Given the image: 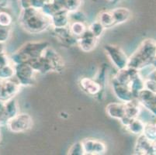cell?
<instances>
[{
	"label": "cell",
	"instance_id": "4dcf8cb0",
	"mask_svg": "<svg viewBox=\"0 0 156 155\" xmlns=\"http://www.w3.org/2000/svg\"><path fill=\"white\" fill-rule=\"evenodd\" d=\"M144 79H149L156 81V67L155 68L153 67V69L151 70V72H149V74H148Z\"/></svg>",
	"mask_w": 156,
	"mask_h": 155
},
{
	"label": "cell",
	"instance_id": "ac0fdd59",
	"mask_svg": "<svg viewBox=\"0 0 156 155\" xmlns=\"http://www.w3.org/2000/svg\"><path fill=\"white\" fill-rule=\"evenodd\" d=\"M144 125H145V123L137 117L127 122V123L124 125V126H125L126 129H127L130 133L139 136V135H141L143 133Z\"/></svg>",
	"mask_w": 156,
	"mask_h": 155
},
{
	"label": "cell",
	"instance_id": "5bb4252c",
	"mask_svg": "<svg viewBox=\"0 0 156 155\" xmlns=\"http://www.w3.org/2000/svg\"><path fill=\"white\" fill-rule=\"evenodd\" d=\"M79 85L83 92L92 96H99L101 94L103 86L95 79L83 78L79 82Z\"/></svg>",
	"mask_w": 156,
	"mask_h": 155
},
{
	"label": "cell",
	"instance_id": "9a60e30c",
	"mask_svg": "<svg viewBox=\"0 0 156 155\" xmlns=\"http://www.w3.org/2000/svg\"><path fill=\"white\" fill-rule=\"evenodd\" d=\"M98 43V38L93 36L87 30L83 36L78 38L77 45L84 52H90L96 48Z\"/></svg>",
	"mask_w": 156,
	"mask_h": 155
},
{
	"label": "cell",
	"instance_id": "e0dca14e",
	"mask_svg": "<svg viewBox=\"0 0 156 155\" xmlns=\"http://www.w3.org/2000/svg\"><path fill=\"white\" fill-rule=\"evenodd\" d=\"M106 112L110 117L120 121L125 117V103L111 102L106 106Z\"/></svg>",
	"mask_w": 156,
	"mask_h": 155
},
{
	"label": "cell",
	"instance_id": "4fadbf2b",
	"mask_svg": "<svg viewBox=\"0 0 156 155\" xmlns=\"http://www.w3.org/2000/svg\"><path fill=\"white\" fill-rule=\"evenodd\" d=\"M134 153L141 155H154L153 141L148 140L143 133L139 135L134 146Z\"/></svg>",
	"mask_w": 156,
	"mask_h": 155
},
{
	"label": "cell",
	"instance_id": "9c48e42d",
	"mask_svg": "<svg viewBox=\"0 0 156 155\" xmlns=\"http://www.w3.org/2000/svg\"><path fill=\"white\" fill-rule=\"evenodd\" d=\"M137 99L144 109L156 117V92L144 89L139 92Z\"/></svg>",
	"mask_w": 156,
	"mask_h": 155
},
{
	"label": "cell",
	"instance_id": "f546056e",
	"mask_svg": "<svg viewBox=\"0 0 156 155\" xmlns=\"http://www.w3.org/2000/svg\"><path fill=\"white\" fill-rule=\"evenodd\" d=\"M11 34L10 27L0 26V43H5L9 39Z\"/></svg>",
	"mask_w": 156,
	"mask_h": 155
},
{
	"label": "cell",
	"instance_id": "52a82bcc",
	"mask_svg": "<svg viewBox=\"0 0 156 155\" xmlns=\"http://www.w3.org/2000/svg\"><path fill=\"white\" fill-rule=\"evenodd\" d=\"M104 51L111 63L118 70L127 68L128 58L120 47L113 44H106L104 46Z\"/></svg>",
	"mask_w": 156,
	"mask_h": 155
},
{
	"label": "cell",
	"instance_id": "d4e9b609",
	"mask_svg": "<svg viewBox=\"0 0 156 155\" xmlns=\"http://www.w3.org/2000/svg\"><path fill=\"white\" fill-rule=\"evenodd\" d=\"M83 0H63V6L70 13L75 12L80 9Z\"/></svg>",
	"mask_w": 156,
	"mask_h": 155
},
{
	"label": "cell",
	"instance_id": "7a4b0ae2",
	"mask_svg": "<svg viewBox=\"0 0 156 155\" xmlns=\"http://www.w3.org/2000/svg\"><path fill=\"white\" fill-rule=\"evenodd\" d=\"M156 58V41L146 39L141 42L134 53L128 58L127 67L141 72L151 66Z\"/></svg>",
	"mask_w": 156,
	"mask_h": 155
},
{
	"label": "cell",
	"instance_id": "277c9868",
	"mask_svg": "<svg viewBox=\"0 0 156 155\" xmlns=\"http://www.w3.org/2000/svg\"><path fill=\"white\" fill-rule=\"evenodd\" d=\"M49 46L47 42H27L24 44L18 51L10 57L11 62L13 65L28 62L37 59L41 56L44 50Z\"/></svg>",
	"mask_w": 156,
	"mask_h": 155
},
{
	"label": "cell",
	"instance_id": "1f68e13d",
	"mask_svg": "<svg viewBox=\"0 0 156 155\" xmlns=\"http://www.w3.org/2000/svg\"><path fill=\"white\" fill-rule=\"evenodd\" d=\"M2 140V134H1V132H0V142Z\"/></svg>",
	"mask_w": 156,
	"mask_h": 155
},
{
	"label": "cell",
	"instance_id": "cb8c5ba5",
	"mask_svg": "<svg viewBox=\"0 0 156 155\" xmlns=\"http://www.w3.org/2000/svg\"><path fill=\"white\" fill-rule=\"evenodd\" d=\"M14 76H15V68L12 63L8 64L0 68V79H12Z\"/></svg>",
	"mask_w": 156,
	"mask_h": 155
},
{
	"label": "cell",
	"instance_id": "6da1fadb",
	"mask_svg": "<svg viewBox=\"0 0 156 155\" xmlns=\"http://www.w3.org/2000/svg\"><path fill=\"white\" fill-rule=\"evenodd\" d=\"M21 27L29 33H41L52 26L50 16L45 13L42 9H22L19 16Z\"/></svg>",
	"mask_w": 156,
	"mask_h": 155
},
{
	"label": "cell",
	"instance_id": "83f0119b",
	"mask_svg": "<svg viewBox=\"0 0 156 155\" xmlns=\"http://www.w3.org/2000/svg\"><path fill=\"white\" fill-rule=\"evenodd\" d=\"M3 44L4 43H0V68L8 64L12 63L11 62L10 58L7 55Z\"/></svg>",
	"mask_w": 156,
	"mask_h": 155
},
{
	"label": "cell",
	"instance_id": "d6a6232c",
	"mask_svg": "<svg viewBox=\"0 0 156 155\" xmlns=\"http://www.w3.org/2000/svg\"><path fill=\"white\" fill-rule=\"evenodd\" d=\"M1 126H2V123H1V122H0V127H1Z\"/></svg>",
	"mask_w": 156,
	"mask_h": 155
},
{
	"label": "cell",
	"instance_id": "ffe728a7",
	"mask_svg": "<svg viewBox=\"0 0 156 155\" xmlns=\"http://www.w3.org/2000/svg\"><path fill=\"white\" fill-rule=\"evenodd\" d=\"M97 20L100 21L106 29L111 28L116 26L111 11H106V12H101L98 16Z\"/></svg>",
	"mask_w": 156,
	"mask_h": 155
},
{
	"label": "cell",
	"instance_id": "3957f363",
	"mask_svg": "<svg viewBox=\"0 0 156 155\" xmlns=\"http://www.w3.org/2000/svg\"><path fill=\"white\" fill-rule=\"evenodd\" d=\"M37 73L47 74L49 72L60 73L64 71L65 62L62 57L55 49L48 46L41 56L28 62Z\"/></svg>",
	"mask_w": 156,
	"mask_h": 155
},
{
	"label": "cell",
	"instance_id": "603a6c76",
	"mask_svg": "<svg viewBox=\"0 0 156 155\" xmlns=\"http://www.w3.org/2000/svg\"><path fill=\"white\" fill-rule=\"evenodd\" d=\"M143 134L151 141L156 140V122L145 123Z\"/></svg>",
	"mask_w": 156,
	"mask_h": 155
},
{
	"label": "cell",
	"instance_id": "44dd1931",
	"mask_svg": "<svg viewBox=\"0 0 156 155\" xmlns=\"http://www.w3.org/2000/svg\"><path fill=\"white\" fill-rule=\"evenodd\" d=\"M51 0H19L21 9L33 8L42 9L47 3L50 2Z\"/></svg>",
	"mask_w": 156,
	"mask_h": 155
},
{
	"label": "cell",
	"instance_id": "7c38bea8",
	"mask_svg": "<svg viewBox=\"0 0 156 155\" xmlns=\"http://www.w3.org/2000/svg\"><path fill=\"white\" fill-rule=\"evenodd\" d=\"M124 103H125V117L120 120L124 126L131 119L139 117L143 108L137 99H132Z\"/></svg>",
	"mask_w": 156,
	"mask_h": 155
},
{
	"label": "cell",
	"instance_id": "836d02e7",
	"mask_svg": "<svg viewBox=\"0 0 156 155\" xmlns=\"http://www.w3.org/2000/svg\"><path fill=\"white\" fill-rule=\"evenodd\" d=\"M110 1H117V0H110Z\"/></svg>",
	"mask_w": 156,
	"mask_h": 155
},
{
	"label": "cell",
	"instance_id": "8992f818",
	"mask_svg": "<svg viewBox=\"0 0 156 155\" xmlns=\"http://www.w3.org/2000/svg\"><path fill=\"white\" fill-rule=\"evenodd\" d=\"M15 78L21 85L29 86L34 83L37 73L29 63H20L14 65Z\"/></svg>",
	"mask_w": 156,
	"mask_h": 155
},
{
	"label": "cell",
	"instance_id": "484cf974",
	"mask_svg": "<svg viewBox=\"0 0 156 155\" xmlns=\"http://www.w3.org/2000/svg\"><path fill=\"white\" fill-rule=\"evenodd\" d=\"M105 30H106V28L102 25L100 21L98 20H96L93 23L90 24V26L88 28V30L98 39L102 36V34L104 32Z\"/></svg>",
	"mask_w": 156,
	"mask_h": 155
},
{
	"label": "cell",
	"instance_id": "2e32d148",
	"mask_svg": "<svg viewBox=\"0 0 156 155\" xmlns=\"http://www.w3.org/2000/svg\"><path fill=\"white\" fill-rule=\"evenodd\" d=\"M51 19L52 23L51 27H68L70 25V12L65 9H62L51 16Z\"/></svg>",
	"mask_w": 156,
	"mask_h": 155
},
{
	"label": "cell",
	"instance_id": "4316f807",
	"mask_svg": "<svg viewBox=\"0 0 156 155\" xmlns=\"http://www.w3.org/2000/svg\"><path fill=\"white\" fill-rule=\"evenodd\" d=\"M12 23V17L4 9H0V26L10 27Z\"/></svg>",
	"mask_w": 156,
	"mask_h": 155
},
{
	"label": "cell",
	"instance_id": "ba28073f",
	"mask_svg": "<svg viewBox=\"0 0 156 155\" xmlns=\"http://www.w3.org/2000/svg\"><path fill=\"white\" fill-rule=\"evenodd\" d=\"M21 86L15 77L9 79H0V102L13 99L19 93Z\"/></svg>",
	"mask_w": 156,
	"mask_h": 155
},
{
	"label": "cell",
	"instance_id": "8fae6325",
	"mask_svg": "<svg viewBox=\"0 0 156 155\" xmlns=\"http://www.w3.org/2000/svg\"><path fill=\"white\" fill-rule=\"evenodd\" d=\"M85 154H103L106 151V146L103 142L96 139H85L82 140Z\"/></svg>",
	"mask_w": 156,
	"mask_h": 155
},
{
	"label": "cell",
	"instance_id": "f1b7e54d",
	"mask_svg": "<svg viewBox=\"0 0 156 155\" xmlns=\"http://www.w3.org/2000/svg\"><path fill=\"white\" fill-rule=\"evenodd\" d=\"M68 153L72 155H84L85 153L82 142H78V143H74L69 150V153Z\"/></svg>",
	"mask_w": 156,
	"mask_h": 155
},
{
	"label": "cell",
	"instance_id": "7402d4cb",
	"mask_svg": "<svg viewBox=\"0 0 156 155\" xmlns=\"http://www.w3.org/2000/svg\"><path fill=\"white\" fill-rule=\"evenodd\" d=\"M69 29L76 37L79 38L87 31L88 28H86V26L83 21H73L72 23H70Z\"/></svg>",
	"mask_w": 156,
	"mask_h": 155
},
{
	"label": "cell",
	"instance_id": "d6986e66",
	"mask_svg": "<svg viewBox=\"0 0 156 155\" xmlns=\"http://www.w3.org/2000/svg\"><path fill=\"white\" fill-rule=\"evenodd\" d=\"M115 24L118 25L127 22L131 16V12L127 8H117L111 10Z\"/></svg>",
	"mask_w": 156,
	"mask_h": 155
},
{
	"label": "cell",
	"instance_id": "30bf717a",
	"mask_svg": "<svg viewBox=\"0 0 156 155\" xmlns=\"http://www.w3.org/2000/svg\"><path fill=\"white\" fill-rule=\"evenodd\" d=\"M54 37L56 38L62 44L67 46H74L77 45L78 37H76L72 32H71L69 26L62 28H51Z\"/></svg>",
	"mask_w": 156,
	"mask_h": 155
},
{
	"label": "cell",
	"instance_id": "5b68a950",
	"mask_svg": "<svg viewBox=\"0 0 156 155\" xmlns=\"http://www.w3.org/2000/svg\"><path fill=\"white\" fill-rule=\"evenodd\" d=\"M33 126V119L27 113H18L11 118L6 126L8 127L9 131L14 133H23L30 129H31Z\"/></svg>",
	"mask_w": 156,
	"mask_h": 155
}]
</instances>
